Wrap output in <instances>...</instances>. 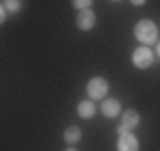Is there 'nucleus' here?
I'll return each mask as SVG.
<instances>
[{
    "mask_svg": "<svg viewBox=\"0 0 160 151\" xmlns=\"http://www.w3.org/2000/svg\"><path fill=\"white\" fill-rule=\"evenodd\" d=\"M154 62V53L149 47H137L132 53V64L137 68H148L149 64Z\"/></svg>",
    "mask_w": 160,
    "mask_h": 151,
    "instance_id": "7ed1b4c3",
    "label": "nucleus"
},
{
    "mask_svg": "<svg viewBox=\"0 0 160 151\" xmlns=\"http://www.w3.org/2000/svg\"><path fill=\"white\" fill-rule=\"evenodd\" d=\"M100 111L107 115V117H115V115L120 113V102L115 100V98H107V100H102V104H100Z\"/></svg>",
    "mask_w": 160,
    "mask_h": 151,
    "instance_id": "423d86ee",
    "label": "nucleus"
},
{
    "mask_svg": "<svg viewBox=\"0 0 160 151\" xmlns=\"http://www.w3.org/2000/svg\"><path fill=\"white\" fill-rule=\"evenodd\" d=\"M158 55H160V43H158Z\"/></svg>",
    "mask_w": 160,
    "mask_h": 151,
    "instance_id": "2eb2a0df",
    "label": "nucleus"
},
{
    "mask_svg": "<svg viewBox=\"0 0 160 151\" xmlns=\"http://www.w3.org/2000/svg\"><path fill=\"white\" fill-rule=\"evenodd\" d=\"M135 36H137V40H141V43H156V38H158V28H156L154 21H149V19H141V21L135 26Z\"/></svg>",
    "mask_w": 160,
    "mask_h": 151,
    "instance_id": "f257e3e1",
    "label": "nucleus"
},
{
    "mask_svg": "<svg viewBox=\"0 0 160 151\" xmlns=\"http://www.w3.org/2000/svg\"><path fill=\"white\" fill-rule=\"evenodd\" d=\"M118 151H139V140L130 132H124L118 139Z\"/></svg>",
    "mask_w": 160,
    "mask_h": 151,
    "instance_id": "20e7f679",
    "label": "nucleus"
},
{
    "mask_svg": "<svg viewBox=\"0 0 160 151\" xmlns=\"http://www.w3.org/2000/svg\"><path fill=\"white\" fill-rule=\"evenodd\" d=\"M4 17H7V11H4V7H2V4H0V24H2V21H4Z\"/></svg>",
    "mask_w": 160,
    "mask_h": 151,
    "instance_id": "f8f14e48",
    "label": "nucleus"
},
{
    "mask_svg": "<svg viewBox=\"0 0 160 151\" xmlns=\"http://www.w3.org/2000/svg\"><path fill=\"white\" fill-rule=\"evenodd\" d=\"M139 119H141V117H139V113L130 109V111H126V113L122 115V126L126 128V130H130V128H135L137 124H139Z\"/></svg>",
    "mask_w": 160,
    "mask_h": 151,
    "instance_id": "6e6552de",
    "label": "nucleus"
},
{
    "mask_svg": "<svg viewBox=\"0 0 160 151\" xmlns=\"http://www.w3.org/2000/svg\"><path fill=\"white\" fill-rule=\"evenodd\" d=\"M94 21H96V17H94V13L90 11V9L79 11V15H77V26H79L81 30H90V28L94 26Z\"/></svg>",
    "mask_w": 160,
    "mask_h": 151,
    "instance_id": "39448f33",
    "label": "nucleus"
},
{
    "mask_svg": "<svg viewBox=\"0 0 160 151\" xmlns=\"http://www.w3.org/2000/svg\"><path fill=\"white\" fill-rule=\"evenodd\" d=\"M107 81L105 79H100V77H94L90 83H88V94H90V100H98V98H105V94H107Z\"/></svg>",
    "mask_w": 160,
    "mask_h": 151,
    "instance_id": "f03ea898",
    "label": "nucleus"
},
{
    "mask_svg": "<svg viewBox=\"0 0 160 151\" xmlns=\"http://www.w3.org/2000/svg\"><path fill=\"white\" fill-rule=\"evenodd\" d=\"M73 7L79 9V11H86V9L92 7V0H73Z\"/></svg>",
    "mask_w": 160,
    "mask_h": 151,
    "instance_id": "9b49d317",
    "label": "nucleus"
},
{
    "mask_svg": "<svg viewBox=\"0 0 160 151\" xmlns=\"http://www.w3.org/2000/svg\"><path fill=\"white\" fill-rule=\"evenodd\" d=\"M2 7L9 13H17L22 9V0H2Z\"/></svg>",
    "mask_w": 160,
    "mask_h": 151,
    "instance_id": "9d476101",
    "label": "nucleus"
},
{
    "mask_svg": "<svg viewBox=\"0 0 160 151\" xmlns=\"http://www.w3.org/2000/svg\"><path fill=\"white\" fill-rule=\"evenodd\" d=\"M66 151H77V149H73V147H71V149H66Z\"/></svg>",
    "mask_w": 160,
    "mask_h": 151,
    "instance_id": "4468645a",
    "label": "nucleus"
},
{
    "mask_svg": "<svg viewBox=\"0 0 160 151\" xmlns=\"http://www.w3.org/2000/svg\"><path fill=\"white\" fill-rule=\"evenodd\" d=\"M64 140H66V143H71V145H75L77 140H81V130H79V128H75V126H71L66 132H64Z\"/></svg>",
    "mask_w": 160,
    "mask_h": 151,
    "instance_id": "1a4fd4ad",
    "label": "nucleus"
},
{
    "mask_svg": "<svg viewBox=\"0 0 160 151\" xmlns=\"http://www.w3.org/2000/svg\"><path fill=\"white\" fill-rule=\"evenodd\" d=\"M145 0H132V4H143Z\"/></svg>",
    "mask_w": 160,
    "mask_h": 151,
    "instance_id": "ddd939ff",
    "label": "nucleus"
},
{
    "mask_svg": "<svg viewBox=\"0 0 160 151\" xmlns=\"http://www.w3.org/2000/svg\"><path fill=\"white\" fill-rule=\"evenodd\" d=\"M77 113L81 115V117H86V119H90L92 115L96 113L94 100H81V102H79V106H77Z\"/></svg>",
    "mask_w": 160,
    "mask_h": 151,
    "instance_id": "0eeeda50",
    "label": "nucleus"
}]
</instances>
